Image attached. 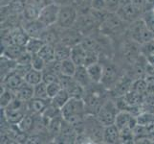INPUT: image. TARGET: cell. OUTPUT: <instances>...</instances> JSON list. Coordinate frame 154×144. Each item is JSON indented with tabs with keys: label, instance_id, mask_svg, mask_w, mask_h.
<instances>
[{
	"label": "cell",
	"instance_id": "6da1fadb",
	"mask_svg": "<svg viewBox=\"0 0 154 144\" xmlns=\"http://www.w3.org/2000/svg\"><path fill=\"white\" fill-rule=\"evenodd\" d=\"M129 23L122 19L116 13H109L103 22L100 25L99 31L103 36L113 37L126 33Z\"/></svg>",
	"mask_w": 154,
	"mask_h": 144
},
{
	"label": "cell",
	"instance_id": "7a4b0ae2",
	"mask_svg": "<svg viewBox=\"0 0 154 144\" xmlns=\"http://www.w3.org/2000/svg\"><path fill=\"white\" fill-rule=\"evenodd\" d=\"M128 38L138 44H144L154 39V34L147 28L143 18H139L131 22L126 31Z\"/></svg>",
	"mask_w": 154,
	"mask_h": 144
},
{
	"label": "cell",
	"instance_id": "3957f363",
	"mask_svg": "<svg viewBox=\"0 0 154 144\" xmlns=\"http://www.w3.org/2000/svg\"><path fill=\"white\" fill-rule=\"evenodd\" d=\"M79 18V12L72 3L60 5L57 26L60 29L73 28Z\"/></svg>",
	"mask_w": 154,
	"mask_h": 144
},
{
	"label": "cell",
	"instance_id": "277c9868",
	"mask_svg": "<svg viewBox=\"0 0 154 144\" xmlns=\"http://www.w3.org/2000/svg\"><path fill=\"white\" fill-rule=\"evenodd\" d=\"M120 111L118 105L113 99H107L100 107L96 117L103 127L115 124L116 116Z\"/></svg>",
	"mask_w": 154,
	"mask_h": 144
},
{
	"label": "cell",
	"instance_id": "5b68a950",
	"mask_svg": "<svg viewBox=\"0 0 154 144\" xmlns=\"http://www.w3.org/2000/svg\"><path fill=\"white\" fill-rule=\"evenodd\" d=\"M61 114L65 120L71 119L73 117L85 115V102H84L83 98L71 97L68 100V102L62 107Z\"/></svg>",
	"mask_w": 154,
	"mask_h": 144
},
{
	"label": "cell",
	"instance_id": "8992f818",
	"mask_svg": "<svg viewBox=\"0 0 154 144\" xmlns=\"http://www.w3.org/2000/svg\"><path fill=\"white\" fill-rule=\"evenodd\" d=\"M99 27L100 25L90 12L87 14H79V18L74 25V28L77 29L83 37L91 36L96 29H99Z\"/></svg>",
	"mask_w": 154,
	"mask_h": 144
},
{
	"label": "cell",
	"instance_id": "52a82bcc",
	"mask_svg": "<svg viewBox=\"0 0 154 144\" xmlns=\"http://www.w3.org/2000/svg\"><path fill=\"white\" fill-rule=\"evenodd\" d=\"M116 14L129 24L139 19L140 17H143V13L132 3L131 0H121L120 6Z\"/></svg>",
	"mask_w": 154,
	"mask_h": 144
},
{
	"label": "cell",
	"instance_id": "ba28073f",
	"mask_svg": "<svg viewBox=\"0 0 154 144\" xmlns=\"http://www.w3.org/2000/svg\"><path fill=\"white\" fill-rule=\"evenodd\" d=\"M60 9V5L56 2H53L49 5H47V6L40 10L38 19L45 27H50V26L56 25L58 18Z\"/></svg>",
	"mask_w": 154,
	"mask_h": 144
},
{
	"label": "cell",
	"instance_id": "9c48e42d",
	"mask_svg": "<svg viewBox=\"0 0 154 144\" xmlns=\"http://www.w3.org/2000/svg\"><path fill=\"white\" fill-rule=\"evenodd\" d=\"M60 82L63 88H65L71 97L75 98H83L84 93H85V88L81 86L74 77L68 76H60Z\"/></svg>",
	"mask_w": 154,
	"mask_h": 144
},
{
	"label": "cell",
	"instance_id": "30bf717a",
	"mask_svg": "<svg viewBox=\"0 0 154 144\" xmlns=\"http://www.w3.org/2000/svg\"><path fill=\"white\" fill-rule=\"evenodd\" d=\"M103 66H104V70H103V79L100 84H102L103 87H104L106 89L110 90L122 75H120L118 67L112 65V63Z\"/></svg>",
	"mask_w": 154,
	"mask_h": 144
},
{
	"label": "cell",
	"instance_id": "8fae6325",
	"mask_svg": "<svg viewBox=\"0 0 154 144\" xmlns=\"http://www.w3.org/2000/svg\"><path fill=\"white\" fill-rule=\"evenodd\" d=\"M137 124L136 115L132 114L127 110H120L116 116L115 125L119 128L120 131L125 129L133 130Z\"/></svg>",
	"mask_w": 154,
	"mask_h": 144
},
{
	"label": "cell",
	"instance_id": "7c38bea8",
	"mask_svg": "<svg viewBox=\"0 0 154 144\" xmlns=\"http://www.w3.org/2000/svg\"><path fill=\"white\" fill-rule=\"evenodd\" d=\"M132 82H133L132 77H129L127 75H122L113 86V88L109 90L110 94L114 98L122 97V96L125 95L130 90Z\"/></svg>",
	"mask_w": 154,
	"mask_h": 144
},
{
	"label": "cell",
	"instance_id": "4fadbf2b",
	"mask_svg": "<svg viewBox=\"0 0 154 144\" xmlns=\"http://www.w3.org/2000/svg\"><path fill=\"white\" fill-rule=\"evenodd\" d=\"M84 37L75 28L61 29L60 31V42L70 47L82 43Z\"/></svg>",
	"mask_w": 154,
	"mask_h": 144
},
{
	"label": "cell",
	"instance_id": "5bb4252c",
	"mask_svg": "<svg viewBox=\"0 0 154 144\" xmlns=\"http://www.w3.org/2000/svg\"><path fill=\"white\" fill-rule=\"evenodd\" d=\"M22 28L25 30L30 38H40L42 33L46 29L45 26L42 24L38 19L35 20H24L22 21Z\"/></svg>",
	"mask_w": 154,
	"mask_h": 144
},
{
	"label": "cell",
	"instance_id": "9a60e30c",
	"mask_svg": "<svg viewBox=\"0 0 154 144\" xmlns=\"http://www.w3.org/2000/svg\"><path fill=\"white\" fill-rule=\"evenodd\" d=\"M23 83L24 78L20 76L15 70L10 72L8 75H6L1 80V86L13 90V91H15Z\"/></svg>",
	"mask_w": 154,
	"mask_h": 144
},
{
	"label": "cell",
	"instance_id": "2e32d148",
	"mask_svg": "<svg viewBox=\"0 0 154 144\" xmlns=\"http://www.w3.org/2000/svg\"><path fill=\"white\" fill-rule=\"evenodd\" d=\"M6 119L11 125H18L19 122L22 120L24 115L28 113L27 107L21 109H1Z\"/></svg>",
	"mask_w": 154,
	"mask_h": 144
},
{
	"label": "cell",
	"instance_id": "e0dca14e",
	"mask_svg": "<svg viewBox=\"0 0 154 144\" xmlns=\"http://www.w3.org/2000/svg\"><path fill=\"white\" fill-rule=\"evenodd\" d=\"M51 103V99H42V98H32L29 102H27V110L28 113H31L33 114L39 115L41 114L45 109L48 107V105Z\"/></svg>",
	"mask_w": 154,
	"mask_h": 144
},
{
	"label": "cell",
	"instance_id": "ac0fdd59",
	"mask_svg": "<svg viewBox=\"0 0 154 144\" xmlns=\"http://www.w3.org/2000/svg\"><path fill=\"white\" fill-rule=\"evenodd\" d=\"M87 56V50L84 48L82 43H79L75 46L71 47L70 59L78 66H84Z\"/></svg>",
	"mask_w": 154,
	"mask_h": 144
},
{
	"label": "cell",
	"instance_id": "d6986e66",
	"mask_svg": "<svg viewBox=\"0 0 154 144\" xmlns=\"http://www.w3.org/2000/svg\"><path fill=\"white\" fill-rule=\"evenodd\" d=\"M121 133L115 124L105 126L103 129V142L107 144L120 143Z\"/></svg>",
	"mask_w": 154,
	"mask_h": 144
},
{
	"label": "cell",
	"instance_id": "ffe728a7",
	"mask_svg": "<svg viewBox=\"0 0 154 144\" xmlns=\"http://www.w3.org/2000/svg\"><path fill=\"white\" fill-rule=\"evenodd\" d=\"M73 77L79 85H81V86H82L85 89L93 84L91 79H90L87 67L85 66H78L77 69H76V72H75V74H74Z\"/></svg>",
	"mask_w": 154,
	"mask_h": 144
},
{
	"label": "cell",
	"instance_id": "44dd1931",
	"mask_svg": "<svg viewBox=\"0 0 154 144\" xmlns=\"http://www.w3.org/2000/svg\"><path fill=\"white\" fill-rule=\"evenodd\" d=\"M14 93L15 97H17L19 100L27 103L32 98H34V86H32V85L24 81V83L15 90Z\"/></svg>",
	"mask_w": 154,
	"mask_h": 144
},
{
	"label": "cell",
	"instance_id": "7402d4cb",
	"mask_svg": "<svg viewBox=\"0 0 154 144\" xmlns=\"http://www.w3.org/2000/svg\"><path fill=\"white\" fill-rule=\"evenodd\" d=\"M87 67V70L89 73L90 79L93 84H100L103 79V70H104V66L102 63L95 62L90 65Z\"/></svg>",
	"mask_w": 154,
	"mask_h": 144
},
{
	"label": "cell",
	"instance_id": "603a6c76",
	"mask_svg": "<svg viewBox=\"0 0 154 144\" xmlns=\"http://www.w3.org/2000/svg\"><path fill=\"white\" fill-rule=\"evenodd\" d=\"M24 51H26V48L24 46H19L14 43H9L1 51V55L11 59V60L17 61Z\"/></svg>",
	"mask_w": 154,
	"mask_h": 144
},
{
	"label": "cell",
	"instance_id": "cb8c5ba5",
	"mask_svg": "<svg viewBox=\"0 0 154 144\" xmlns=\"http://www.w3.org/2000/svg\"><path fill=\"white\" fill-rule=\"evenodd\" d=\"M35 115L31 114V113H27L24 117L19 122V124L17 125L19 129L26 133V134H29L32 131L35 130Z\"/></svg>",
	"mask_w": 154,
	"mask_h": 144
},
{
	"label": "cell",
	"instance_id": "d4e9b609",
	"mask_svg": "<svg viewBox=\"0 0 154 144\" xmlns=\"http://www.w3.org/2000/svg\"><path fill=\"white\" fill-rule=\"evenodd\" d=\"M55 54H56V60L62 62L66 60V59L70 58L71 47L60 41L57 44H55Z\"/></svg>",
	"mask_w": 154,
	"mask_h": 144
},
{
	"label": "cell",
	"instance_id": "484cf974",
	"mask_svg": "<svg viewBox=\"0 0 154 144\" xmlns=\"http://www.w3.org/2000/svg\"><path fill=\"white\" fill-rule=\"evenodd\" d=\"M70 98H71V96L68 93L67 90L65 88H62L56 96H54V97L51 99V104L57 107V109L61 110L62 107L68 102V100Z\"/></svg>",
	"mask_w": 154,
	"mask_h": 144
},
{
	"label": "cell",
	"instance_id": "4316f807",
	"mask_svg": "<svg viewBox=\"0 0 154 144\" xmlns=\"http://www.w3.org/2000/svg\"><path fill=\"white\" fill-rule=\"evenodd\" d=\"M38 54L43 59V60L46 62V63L51 62L53 61L56 60V54H55V45L53 44H49V43H45L42 48L40 49V51L38 53Z\"/></svg>",
	"mask_w": 154,
	"mask_h": 144
},
{
	"label": "cell",
	"instance_id": "83f0119b",
	"mask_svg": "<svg viewBox=\"0 0 154 144\" xmlns=\"http://www.w3.org/2000/svg\"><path fill=\"white\" fill-rule=\"evenodd\" d=\"M24 81L35 87L43 81V73L40 70H36V69L32 68L24 77Z\"/></svg>",
	"mask_w": 154,
	"mask_h": 144
},
{
	"label": "cell",
	"instance_id": "f1b7e54d",
	"mask_svg": "<svg viewBox=\"0 0 154 144\" xmlns=\"http://www.w3.org/2000/svg\"><path fill=\"white\" fill-rule=\"evenodd\" d=\"M76 69H77V65L70 58L62 61L60 63V73L63 76L73 77L76 72Z\"/></svg>",
	"mask_w": 154,
	"mask_h": 144
},
{
	"label": "cell",
	"instance_id": "f546056e",
	"mask_svg": "<svg viewBox=\"0 0 154 144\" xmlns=\"http://www.w3.org/2000/svg\"><path fill=\"white\" fill-rule=\"evenodd\" d=\"M14 98H15L14 91L1 86V96H0V106H1V109H6L13 102V100Z\"/></svg>",
	"mask_w": 154,
	"mask_h": 144
},
{
	"label": "cell",
	"instance_id": "4dcf8cb0",
	"mask_svg": "<svg viewBox=\"0 0 154 144\" xmlns=\"http://www.w3.org/2000/svg\"><path fill=\"white\" fill-rule=\"evenodd\" d=\"M27 3L28 0H11L6 6L12 14H22Z\"/></svg>",
	"mask_w": 154,
	"mask_h": 144
},
{
	"label": "cell",
	"instance_id": "1f68e13d",
	"mask_svg": "<svg viewBox=\"0 0 154 144\" xmlns=\"http://www.w3.org/2000/svg\"><path fill=\"white\" fill-rule=\"evenodd\" d=\"M15 66H17V61L11 60V59L1 55V80L10 72L14 71Z\"/></svg>",
	"mask_w": 154,
	"mask_h": 144
},
{
	"label": "cell",
	"instance_id": "d6a6232c",
	"mask_svg": "<svg viewBox=\"0 0 154 144\" xmlns=\"http://www.w3.org/2000/svg\"><path fill=\"white\" fill-rule=\"evenodd\" d=\"M44 44H45V42L40 38H30L25 48L29 53H31L32 55H34V54H38Z\"/></svg>",
	"mask_w": 154,
	"mask_h": 144
},
{
	"label": "cell",
	"instance_id": "836d02e7",
	"mask_svg": "<svg viewBox=\"0 0 154 144\" xmlns=\"http://www.w3.org/2000/svg\"><path fill=\"white\" fill-rule=\"evenodd\" d=\"M39 8L34 6L30 3H27L26 7L22 13V17L24 20H35L38 18V15L40 13Z\"/></svg>",
	"mask_w": 154,
	"mask_h": 144
},
{
	"label": "cell",
	"instance_id": "e575fe53",
	"mask_svg": "<svg viewBox=\"0 0 154 144\" xmlns=\"http://www.w3.org/2000/svg\"><path fill=\"white\" fill-rule=\"evenodd\" d=\"M130 90L135 91L139 94L146 95L147 94V88H146V83L145 77L134 79L133 82H132V84H131Z\"/></svg>",
	"mask_w": 154,
	"mask_h": 144
},
{
	"label": "cell",
	"instance_id": "d590c367",
	"mask_svg": "<svg viewBox=\"0 0 154 144\" xmlns=\"http://www.w3.org/2000/svg\"><path fill=\"white\" fill-rule=\"evenodd\" d=\"M135 6L139 9L144 14L146 12L153 9L154 5V0H131Z\"/></svg>",
	"mask_w": 154,
	"mask_h": 144
},
{
	"label": "cell",
	"instance_id": "8d00e7d4",
	"mask_svg": "<svg viewBox=\"0 0 154 144\" xmlns=\"http://www.w3.org/2000/svg\"><path fill=\"white\" fill-rule=\"evenodd\" d=\"M34 97L48 99V94H47V84L42 81L41 83L38 84L34 87Z\"/></svg>",
	"mask_w": 154,
	"mask_h": 144
},
{
	"label": "cell",
	"instance_id": "74e56055",
	"mask_svg": "<svg viewBox=\"0 0 154 144\" xmlns=\"http://www.w3.org/2000/svg\"><path fill=\"white\" fill-rule=\"evenodd\" d=\"M137 123L142 126H146L154 120V114L148 113V111H143L137 116Z\"/></svg>",
	"mask_w": 154,
	"mask_h": 144
},
{
	"label": "cell",
	"instance_id": "f35d334b",
	"mask_svg": "<svg viewBox=\"0 0 154 144\" xmlns=\"http://www.w3.org/2000/svg\"><path fill=\"white\" fill-rule=\"evenodd\" d=\"M31 65H32V67H33L34 69L43 71L45 66H46V62L38 54H34L33 58H32Z\"/></svg>",
	"mask_w": 154,
	"mask_h": 144
},
{
	"label": "cell",
	"instance_id": "ab89813d",
	"mask_svg": "<svg viewBox=\"0 0 154 144\" xmlns=\"http://www.w3.org/2000/svg\"><path fill=\"white\" fill-rule=\"evenodd\" d=\"M62 88H62L60 81L48 84L47 85V94H48V97L50 99H52L54 96H56L58 92H60Z\"/></svg>",
	"mask_w": 154,
	"mask_h": 144
},
{
	"label": "cell",
	"instance_id": "60d3db41",
	"mask_svg": "<svg viewBox=\"0 0 154 144\" xmlns=\"http://www.w3.org/2000/svg\"><path fill=\"white\" fill-rule=\"evenodd\" d=\"M142 18L144 19L145 23L147 26V28L154 34V11L152 9L147 11V12H146L144 14H143Z\"/></svg>",
	"mask_w": 154,
	"mask_h": 144
},
{
	"label": "cell",
	"instance_id": "b9f144b4",
	"mask_svg": "<svg viewBox=\"0 0 154 144\" xmlns=\"http://www.w3.org/2000/svg\"><path fill=\"white\" fill-rule=\"evenodd\" d=\"M43 82L46 83L47 85L51 84V83H54V82H58L60 81V76L58 74L53 72L51 70H48V69H44L43 71Z\"/></svg>",
	"mask_w": 154,
	"mask_h": 144
},
{
	"label": "cell",
	"instance_id": "7bdbcfd3",
	"mask_svg": "<svg viewBox=\"0 0 154 144\" xmlns=\"http://www.w3.org/2000/svg\"><path fill=\"white\" fill-rule=\"evenodd\" d=\"M106 9L109 13H116L120 6L121 0H105Z\"/></svg>",
	"mask_w": 154,
	"mask_h": 144
},
{
	"label": "cell",
	"instance_id": "ee69618b",
	"mask_svg": "<svg viewBox=\"0 0 154 144\" xmlns=\"http://www.w3.org/2000/svg\"><path fill=\"white\" fill-rule=\"evenodd\" d=\"M32 68H33L32 67V65H19V63L17 62V66H15L14 70L17 71L20 76H22L24 78L26 76V74H27Z\"/></svg>",
	"mask_w": 154,
	"mask_h": 144
},
{
	"label": "cell",
	"instance_id": "f6af8a7d",
	"mask_svg": "<svg viewBox=\"0 0 154 144\" xmlns=\"http://www.w3.org/2000/svg\"><path fill=\"white\" fill-rule=\"evenodd\" d=\"M91 9L97 11H107L105 0H91Z\"/></svg>",
	"mask_w": 154,
	"mask_h": 144
},
{
	"label": "cell",
	"instance_id": "bcb514c9",
	"mask_svg": "<svg viewBox=\"0 0 154 144\" xmlns=\"http://www.w3.org/2000/svg\"><path fill=\"white\" fill-rule=\"evenodd\" d=\"M54 2V0H28V3L34 5V6L38 7L39 9L44 8L47 5Z\"/></svg>",
	"mask_w": 154,
	"mask_h": 144
},
{
	"label": "cell",
	"instance_id": "7dc6e473",
	"mask_svg": "<svg viewBox=\"0 0 154 144\" xmlns=\"http://www.w3.org/2000/svg\"><path fill=\"white\" fill-rule=\"evenodd\" d=\"M146 88H147V93H154V76L153 75H146L145 77Z\"/></svg>",
	"mask_w": 154,
	"mask_h": 144
},
{
	"label": "cell",
	"instance_id": "c3c4849f",
	"mask_svg": "<svg viewBox=\"0 0 154 144\" xmlns=\"http://www.w3.org/2000/svg\"><path fill=\"white\" fill-rule=\"evenodd\" d=\"M73 0H54V2L60 4V5H64V4H69L72 3Z\"/></svg>",
	"mask_w": 154,
	"mask_h": 144
},
{
	"label": "cell",
	"instance_id": "681fc988",
	"mask_svg": "<svg viewBox=\"0 0 154 144\" xmlns=\"http://www.w3.org/2000/svg\"><path fill=\"white\" fill-rule=\"evenodd\" d=\"M146 58H147V62H148V63H149V65L154 66V54H152V55H150V56H148V57H146Z\"/></svg>",
	"mask_w": 154,
	"mask_h": 144
},
{
	"label": "cell",
	"instance_id": "f907efd6",
	"mask_svg": "<svg viewBox=\"0 0 154 144\" xmlns=\"http://www.w3.org/2000/svg\"><path fill=\"white\" fill-rule=\"evenodd\" d=\"M11 0H1V6H6L10 3Z\"/></svg>",
	"mask_w": 154,
	"mask_h": 144
},
{
	"label": "cell",
	"instance_id": "816d5d0a",
	"mask_svg": "<svg viewBox=\"0 0 154 144\" xmlns=\"http://www.w3.org/2000/svg\"><path fill=\"white\" fill-rule=\"evenodd\" d=\"M153 40H154V39H153Z\"/></svg>",
	"mask_w": 154,
	"mask_h": 144
}]
</instances>
